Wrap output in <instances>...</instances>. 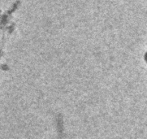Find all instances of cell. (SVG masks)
Here are the masks:
<instances>
[{"label":"cell","instance_id":"cell-1","mask_svg":"<svg viewBox=\"0 0 147 139\" xmlns=\"http://www.w3.org/2000/svg\"><path fill=\"white\" fill-rule=\"evenodd\" d=\"M145 60H146V62L147 63V52L146 53V55H145Z\"/></svg>","mask_w":147,"mask_h":139}]
</instances>
